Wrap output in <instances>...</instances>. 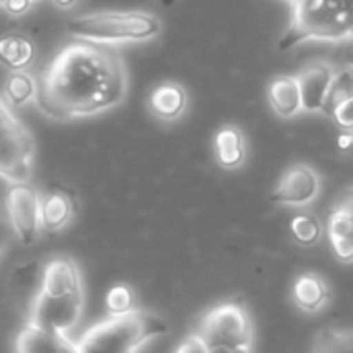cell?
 Masks as SVG:
<instances>
[{
  "mask_svg": "<svg viewBox=\"0 0 353 353\" xmlns=\"http://www.w3.org/2000/svg\"><path fill=\"white\" fill-rule=\"evenodd\" d=\"M128 72L114 46L77 39L46 66L35 97L37 110L56 122L103 114L124 101Z\"/></svg>",
  "mask_w": 353,
  "mask_h": 353,
  "instance_id": "6da1fadb",
  "label": "cell"
},
{
  "mask_svg": "<svg viewBox=\"0 0 353 353\" xmlns=\"http://www.w3.org/2000/svg\"><path fill=\"white\" fill-rule=\"evenodd\" d=\"M353 37V0H296L292 21L279 39L288 52L302 41H347Z\"/></svg>",
  "mask_w": 353,
  "mask_h": 353,
  "instance_id": "7a4b0ae2",
  "label": "cell"
},
{
  "mask_svg": "<svg viewBox=\"0 0 353 353\" xmlns=\"http://www.w3.org/2000/svg\"><path fill=\"white\" fill-rule=\"evenodd\" d=\"M168 331L170 327L161 316L132 308L122 314H110L105 321L93 325L79 339L77 347L85 353H132Z\"/></svg>",
  "mask_w": 353,
  "mask_h": 353,
  "instance_id": "3957f363",
  "label": "cell"
},
{
  "mask_svg": "<svg viewBox=\"0 0 353 353\" xmlns=\"http://www.w3.org/2000/svg\"><path fill=\"white\" fill-rule=\"evenodd\" d=\"M64 31L74 39L116 46L149 41L161 33V19L145 10H99L66 21Z\"/></svg>",
  "mask_w": 353,
  "mask_h": 353,
  "instance_id": "277c9868",
  "label": "cell"
},
{
  "mask_svg": "<svg viewBox=\"0 0 353 353\" xmlns=\"http://www.w3.org/2000/svg\"><path fill=\"white\" fill-rule=\"evenodd\" d=\"M207 352H250L254 345V325L240 302H221L211 308L199 331Z\"/></svg>",
  "mask_w": 353,
  "mask_h": 353,
  "instance_id": "5b68a950",
  "label": "cell"
},
{
  "mask_svg": "<svg viewBox=\"0 0 353 353\" xmlns=\"http://www.w3.org/2000/svg\"><path fill=\"white\" fill-rule=\"evenodd\" d=\"M35 141L31 130L12 116L0 126V178L8 184L31 182Z\"/></svg>",
  "mask_w": 353,
  "mask_h": 353,
  "instance_id": "8992f818",
  "label": "cell"
},
{
  "mask_svg": "<svg viewBox=\"0 0 353 353\" xmlns=\"http://www.w3.org/2000/svg\"><path fill=\"white\" fill-rule=\"evenodd\" d=\"M4 209L19 242L23 246L35 244L41 234V192L31 182L8 184Z\"/></svg>",
  "mask_w": 353,
  "mask_h": 353,
  "instance_id": "52a82bcc",
  "label": "cell"
},
{
  "mask_svg": "<svg viewBox=\"0 0 353 353\" xmlns=\"http://www.w3.org/2000/svg\"><path fill=\"white\" fill-rule=\"evenodd\" d=\"M85 308V292H72L64 296H46L37 294L31 308H29V321L31 325L56 331V333H70Z\"/></svg>",
  "mask_w": 353,
  "mask_h": 353,
  "instance_id": "ba28073f",
  "label": "cell"
},
{
  "mask_svg": "<svg viewBox=\"0 0 353 353\" xmlns=\"http://www.w3.org/2000/svg\"><path fill=\"white\" fill-rule=\"evenodd\" d=\"M319 192H321V178L314 172V168L306 163H294L283 172L281 180L271 192V201L275 205L302 207L312 203L319 196Z\"/></svg>",
  "mask_w": 353,
  "mask_h": 353,
  "instance_id": "9c48e42d",
  "label": "cell"
},
{
  "mask_svg": "<svg viewBox=\"0 0 353 353\" xmlns=\"http://www.w3.org/2000/svg\"><path fill=\"white\" fill-rule=\"evenodd\" d=\"M329 242L337 259L352 263L353 261V188L341 192L327 217Z\"/></svg>",
  "mask_w": 353,
  "mask_h": 353,
  "instance_id": "30bf717a",
  "label": "cell"
},
{
  "mask_svg": "<svg viewBox=\"0 0 353 353\" xmlns=\"http://www.w3.org/2000/svg\"><path fill=\"white\" fill-rule=\"evenodd\" d=\"M335 66L331 62H312L298 74L304 112H325L327 95L335 79Z\"/></svg>",
  "mask_w": 353,
  "mask_h": 353,
  "instance_id": "8fae6325",
  "label": "cell"
},
{
  "mask_svg": "<svg viewBox=\"0 0 353 353\" xmlns=\"http://www.w3.org/2000/svg\"><path fill=\"white\" fill-rule=\"evenodd\" d=\"M77 215V196L64 186H52L41 194V232L56 234Z\"/></svg>",
  "mask_w": 353,
  "mask_h": 353,
  "instance_id": "7c38bea8",
  "label": "cell"
},
{
  "mask_svg": "<svg viewBox=\"0 0 353 353\" xmlns=\"http://www.w3.org/2000/svg\"><path fill=\"white\" fill-rule=\"evenodd\" d=\"M41 294L64 296L72 292H83L81 269L70 256H54L43 265L41 271Z\"/></svg>",
  "mask_w": 353,
  "mask_h": 353,
  "instance_id": "4fadbf2b",
  "label": "cell"
},
{
  "mask_svg": "<svg viewBox=\"0 0 353 353\" xmlns=\"http://www.w3.org/2000/svg\"><path fill=\"white\" fill-rule=\"evenodd\" d=\"M14 352L19 353H64L79 352L77 343L70 341L66 333H56L37 325L27 323L14 339Z\"/></svg>",
  "mask_w": 353,
  "mask_h": 353,
  "instance_id": "5bb4252c",
  "label": "cell"
},
{
  "mask_svg": "<svg viewBox=\"0 0 353 353\" xmlns=\"http://www.w3.org/2000/svg\"><path fill=\"white\" fill-rule=\"evenodd\" d=\"M188 105L186 89L176 81H163L155 85L147 97V110L161 122L178 120Z\"/></svg>",
  "mask_w": 353,
  "mask_h": 353,
  "instance_id": "9a60e30c",
  "label": "cell"
},
{
  "mask_svg": "<svg viewBox=\"0 0 353 353\" xmlns=\"http://www.w3.org/2000/svg\"><path fill=\"white\" fill-rule=\"evenodd\" d=\"M267 97L273 112L283 120H292L304 112L298 77H277L275 81H271L267 89Z\"/></svg>",
  "mask_w": 353,
  "mask_h": 353,
  "instance_id": "2e32d148",
  "label": "cell"
},
{
  "mask_svg": "<svg viewBox=\"0 0 353 353\" xmlns=\"http://www.w3.org/2000/svg\"><path fill=\"white\" fill-rule=\"evenodd\" d=\"M331 298V290L327 285V281L316 275V273H304L296 279L294 288H292V300L294 304L308 312V314H314L319 310H323L327 306Z\"/></svg>",
  "mask_w": 353,
  "mask_h": 353,
  "instance_id": "e0dca14e",
  "label": "cell"
},
{
  "mask_svg": "<svg viewBox=\"0 0 353 353\" xmlns=\"http://www.w3.org/2000/svg\"><path fill=\"white\" fill-rule=\"evenodd\" d=\"M213 153L221 168L238 170L246 161V141L242 130L236 126H223L221 130H217L213 141Z\"/></svg>",
  "mask_w": 353,
  "mask_h": 353,
  "instance_id": "ac0fdd59",
  "label": "cell"
},
{
  "mask_svg": "<svg viewBox=\"0 0 353 353\" xmlns=\"http://www.w3.org/2000/svg\"><path fill=\"white\" fill-rule=\"evenodd\" d=\"M41 271H43V267H39L37 261H29V263H23V265L12 269L8 292H10L12 300L23 304V306H27V310L31 308L35 296L39 294Z\"/></svg>",
  "mask_w": 353,
  "mask_h": 353,
  "instance_id": "d6986e66",
  "label": "cell"
},
{
  "mask_svg": "<svg viewBox=\"0 0 353 353\" xmlns=\"http://www.w3.org/2000/svg\"><path fill=\"white\" fill-rule=\"evenodd\" d=\"M39 83L27 70H10L2 83V101L10 110H19L35 101Z\"/></svg>",
  "mask_w": 353,
  "mask_h": 353,
  "instance_id": "ffe728a7",
  "label": "cell"
},
{
  "mask_svg": "<svg viewBox=\"0 0 353 353\" xmlns=\"http://www.w3.org/2000/svg\"><path fill=\"white\" fill-rule=\"evenodd\" d=\"M35 60V46L23 33H6L0 37V64L8 70H27Z\"/></svg>",
  "mask_w": 353,
  "mask_h": 353,
  "instance_id": "44dd1931",
  "label": "cell"
},
{
  "mask_svg": "<svg viewBox=\"0 0 353 353\" xmlns=\"http://www.w3.org/2000/svg\"><path fill=\"white\" fill-rule=\"evenodd\" d=\"M312 352L353 353V331L323 329L314 335Z\"/></svg>",
  "mask_w": 353,
  "mask_h": 353,
  "instance_id": "7402d4cb",
  "label": "cell"
},
{
  "mask_svg": "<svg viewBox=\"0 0 353 353\" xmlns=\"http://www.w3.org/2000/svg\"><path fill=\"white\" fill-rule=\"evenodd\" d=\"M353 97V68H341L335 72V79L331 83L329 95H327V103H325V114L331 116V112L335 108H339L343 101H347Z\"/></svg>",
  "mask_w": 353,
  "mask_h": 353,
  "instance_id": "603a6c76",
  "label": "cell"
},
{
  "mask_svg": "<svg viewBox=\"0 0 353 353\" xmlns=\"http://www.w3.org/2000/svg\"><path fill=\"white\" fill-rule=\"evenodd\" d=\"M290 232L294 236V240L302 246H314L321 240L323 234V225L316 217L308 215V213H300L290 221Z\"/></svg>",
  "mask_w": 353,
  "mask_h": 353,
  "instance_id": "cb8c5ba5",
  "label": "cell"
},
{
  "mask_svg": "<svg viewBox=\"0 0 353 353\" xmlns=\"http://www.w3.org/2000/svg\"><path fill=\"white\" fill-rule=\"evenodd\" d=\"M105 308L110 314H122L134 308V292L126 283H116L105 294Z\"/></svg>",
  "mask_w": 353,
  "mask_h": 353,
  "instance_id": "d4e9b609",
  "label": "cell"
},
{
  "mask_svg": "<svg viewBox=\"0 0 353 353\" xmlns=\"http://www.w3.org/2000/svg\"><path fill=\"white\" fill-rule=\"evenodd\" d=\"M31 6H33V0H2L0 2V8L10 17H23L31 10Z\"/></svg>",
  "mask_w": 353,
  "mask_h": 353,
  "instance_id": "484cf974",
  "label": "cell"
},
{
  "mask_svg": "<svg viewBox=\"0 0 353 353\" xmlns=\"http://www.w3.org/2000/svg\"><path fill=\"white\" fill-rule=\"evenodd\" d=\"M176 352L178 353H209L207 352V345H205V341L201 339V335L199 333H194V335H188L178 347H176Z\"/></svg>",
  "mask_w": 353,
  "mask_h": 353,
  "instance_id": "4316f807",
  "label": "cell"
},
{
  "mask_svg": "<svg viewBox=\"0 0 353 353\" xmlns=\"http://www.w3.org/2000/svg\"><path fill=\"white\" fill-rule=\"evenodd\" d=\"M335 56H337V60H339L343 66L353 68V37L352 39H347V41H341V48L335 52Z\"/></svg>",
  "mask_w": 353,
  "mask_h": 353,
  "instance_id": "83f0119b",
  "label": "cell"
},
{
  "mask_svg": "<svg viewBox=\"0 0 353 353\" xmlns=\"http://www.w3.org/2000/svg\"><path fill=\"white\" fill-rule=\"evenodd\" d=\"M337 147L341 149V151H350L353 147V130H345L343 134H339V139H337Z\"/></svg>",
  "mask_w": 353,
  "mask_h": 353,
  "instance_id": "f1b7e54d",
  "label": "cell"
},
{
  "mask_svg": "<svg viewBox=\"0 0 353 353\" xmlns=\"http://www.w3.org/2000/svg\"><path fill=\"white\" fill-rule=\"evenodd\" d=\"M12 116H14V114H12V110H10V108L2 101V97H0V126H2V124H6Z\"/></svg>",
  "mask_w": 353,
  "mask_h": 353,
  "instance_id": "f546056e",
  "label": "cell"
},
{
  "mask_svg": "<svg viewBox=\"0 0 353 353\" xmlns=\"http://www.w3.org/2000/svg\"><path fill=\"white\" fill-rule=\"evenodd\" d=\"M56 8H60V10H68V8H72V6H77V2L79 0H50Z\"/></svg>",
  "mask_w": 353,
  "mask_h": 353,
  "instance_id": "4dcf8cb0",
  "label": "cell"
},
{
  "mask_svg": "<svg viewBox=\"0 0 353 353\" xmlns=\"http://www.w3.org/2000/svg\"><path fill=\"white\" fill-rule=\"evenodd\" d=\"M4 246H6V230H4V223L0 221V254L4 250Z\"/></svg>",
  "mask_w": 353,
  "mask_h": 353,
  "instance_id": "1f68e13d",
  "label": "cell"
},
{
  "mask_svg": "<svg viewBox=\"0 0 353 353\" xmlns=\"http://www.w3.org/2000/svg\"><path fill=\"white\" fill-rule=\"evenodd\" d=\"M159 2H161L163 6H172V4H174L176 0H159Z\"/></svg>",
  "mask_w": 353,
  "mask_h": 353,
  "instance_id": "d6a6232c",
  "label": "cell"
},
{
  "mask_svg": "<svg viewBox=\"0 0 353 353\" xmlns=\"http://www.w3.org/2000/svg\"><path fill=\"white\" fill-rule=\"evenodd\" d=\"M285 2H290V4H294V2H296V0H285Z\"/></svg>",
  "mask_w": 353,
  "mask_h": 353,
  "instance_id": "836d02e7",
  "label": "cell"
},
{
  "mask_svg": "<svg viewBox=\"0 0 353 353\" xmlns=\"http://www.w3.org/2000/svg\"><path fill=\"white\" fill-rule=\"evenodd\" d=\"M33 2H39V0H33Z\"/></svg>",
  "mask_w": 353,
  "mask_h": 353,
  "instance_id": "e575fe53",
  "label": "cell"
},
{
  "mask_svg": "<svg viewBox=\"0 0 353 353\" xmlns=\"http://www.w3.org/2000/svg\"><path fill=\"white\" fill-rule=\"evenodd\" d=\"M0 2H2V0H0Z\"/></svg>",
  "mask_w": 353,
  "mask_h": 353,
  "instance_id": "d590c367",
  "label": "cell"
}]
</instances>
